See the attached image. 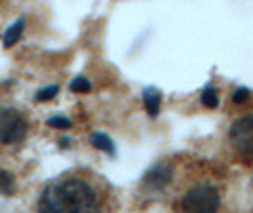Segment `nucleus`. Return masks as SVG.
I'll list each match as a JSON object with an SVG mask.
<instances>
[{
	"instance_id": "nucleus-15",
	"label": "nucleus",
	"mask_w": 253,
	"mask_h": 213,
	"mask_svg": "<svg viewBox=\"0 0 253 213\" xmlns=\"http://www.w3.org/2000/svg\"><path fill=\"white\" fill-rule=\"evenodd\" d=\"M59 145H61V147H69V145H71V139L63 137V139H61V143H59Z\"/></svg>"
},
{
	"instance_id": "nucleus-13",
	"label": "nucleus",
	"mask_w": 253,
	"mask_h": 213,
	"mask_svg": "<svg viewBox=\"0 0 253 213\" xmlns=\"http://www.w3.org/2000/svg\"><path fill=\"white\" fill-rule=\"evenodd\" d=\"M57 93H59V88H57V86H48V88L40 89L37 95H35V99L37 101H50V99H53Z\"/></svg>"
},
{
	"instance_id": "nucleus-1",
	"label": "nucleus",
	"mask_w": 253,
	"mask_h": 213,
	"mask_svg": "<svg viewBox=\"0 0 253 213\" xmlns=\"http://www.w3.org/2000/svg\"><path fill=\"white\" fill-rule=\"evenodd\" d=\"M103 208V194L97 181L84 175H65L48 183L38 200V210L44 213H84Z\"/></svg>"
},
{
	"instance_id": "nucleus-11",
	"label": "nucleus",
	"mask_w": 253,
	"mask_h": 213,
	"mask_svg": "<svg viewBox=\"0 0 253 213\" xmlns=\"http://www.w3.org/2000/svg\"><path fill=\"white\" fill-rule=\"evenodd\" d=\"M71 89H73L75 93H86V91L91 89V84L86 80V76H76L75 80L71 82Z\"/></svg>"
},
{
	"instance_id": "nucleus-4",
	"label": "nucleus",
	"mask_w": 253,
	"mask_h": 213,
	"mask_svg": "<svg viewBox=\"0 0 253 213\" xmlns=\"http://www.w3.org/2000/svg\"><path fill=\"white\" fill-rule=\"evenodd\" d=\"M228 135L234 149L242 152H253V114L236 120L230 128Z\"/></svg>"
},
{
	"instance_id": "nucleus-5",
	"label": "nucleus",
	"mask_w": 253,
	"mask_h": 213,
	"mask_svg": "<svg viewBox=\"0 0 253 213\" xmlns=\"http://www.w3.org/2000/svg\"><path fill=\"white\" fill-rule=\"evenodd\" d=\"M173 179V168L169 164H156L143 177V185L149 190H162Z\"/></svg>"
},
{
	"instance_id": "nucleus-2",
	"label": "nucleus",
	"mask_w": 253,
	"mask_h": 213,
	"mask_svg": "<svg viewBox=\"0 0 253 213\" xmlns=\"http://www.w3.org/2000/svg\"><path fill=\"white\" fill-rule=\"evenodd\" d=\"M221 208V194L213 185H196L183 196L181 210L196 213H213Z\"/></svg>"
},
{
	"instance_id": "nucleus-14",
	"label": "nucleus",
	"mask_w": 253,
	"mask_h": 213,
	"mask_svg": "<svg viewBox=\"0 0 253 213\" xmlns=\"http://www.w3.org/2000/svg\"><path fill=\"white\" fill-rule=\"evenodd\" d=\"M250 99V89L246 88H238L236 91H234V95H232V101L236 103V105H242L244 101Z\"/></svg>"
},
{
	"instance_id": "nucleus-6",
	"label": "nucleus",
	"mask_w": 253,
	"mask_h": 213,
	"mask_svg": "<svg viewBox=\"0 0 253 213\" xmlns=\"http://www.w3.org/2000/svg\"><path fill=\"white\" fill-rule=\"evenodd\" d=\"M143 103H145V111L151 114L152 118H156L160 113V103H162V95L156 88H145L143 91Z\"/></svg>"
},
{
	"instance_id": "nucleus-9",
	"label": "nucleus",
	"mask_w": 253,
	"mask_h": 213,
	"mask_svg": "<svg viewBox=\"0 0 253 213\" xmlns=\"http://www.w3.org/2000/svg\"><path fill=\"white\" fill-rule=\"evenodd\" d=\"M13 187H15V177L13 173L0 170V194H12Z\"/></svg>"
},
{
	"instance_id": "nucleus-3",
	"label": "nucleus",
	"mask_w": 253,
	"mask_h": 213,
	"mask_svg": "<svg viewBox=\"0 0 253 213\" xmlns=\"http://www.w3.org/2000/svg\"><path fill=\"white\" fill-rule=\"evenodd\" d=\"M27 120L25 116L15 109H2L0 111V143L12 145L27 135Z\"/></svg>"
},
{
	"instance_id": "nucleus-8",
	"label": "nucleus",
	"mask_w": 253,
	"mask_h": 213,
	"mask_svg": "<svg viewBox=\"0 0 253 213\" xmlns=\"http://www.w3.org/2000/svg\"><path fill=\"white\" fill-rule=\"evenodd\" d=\"M23 31H25V19H17L12 27H8V31H6V35H4V46H6V48L13 46V44L21 38Z\"/></svg>"
},
{
	"instance_id": "nucleus-10",
	"label": "nucleus",
	"mask_w": 253,
	"mask_h": 213,
	"mask_svg": "<svg viewBox=\"0 0 253 213\" xmlns=\"http://www.w3.org/2000/svg\"><path fill=\"white\" fill-rule=\"evenodd\" d=\"M202 103L206 107H210V109H217V107H219V97H217L215 88H211V86H206V88H204Z\"/></svg>"
},
{
	"instance_id": "nucleus-12",
	"label": "nucleus",
	"mask_w": 253,
	"mask_h": 213,
	"mask_svg": "<svg viewBox=\"0 0 253 213\" xmlns=\"http://www.w3.org/2000/svg\"><path fill=\"white\" fill-rule=\"evenodd\" d=\"M46 124L50 126V128H55V129H69L73 126V122L67 116H51V118H48Z\"/></svg>"
},
{
	"instance_id": "nucleus-7",
	"label": "nucleus",
	"mask_w": 253,
	"mask_h": 213,
	"mask_svg": "<svg viewBox=\"0 0 253 213\" xmlns=\"http://www.w3.org/2000/svg\"><path fill=\"white\" fill-rule=\"evenodd\" d=\"M89 141H91V145H93L97 151L107 152L111 158H114V156H116L113 139L109 137L107 133H101V131H97V133H93V135H91V139H89Z\"/></svg>"
}]
</instances>
